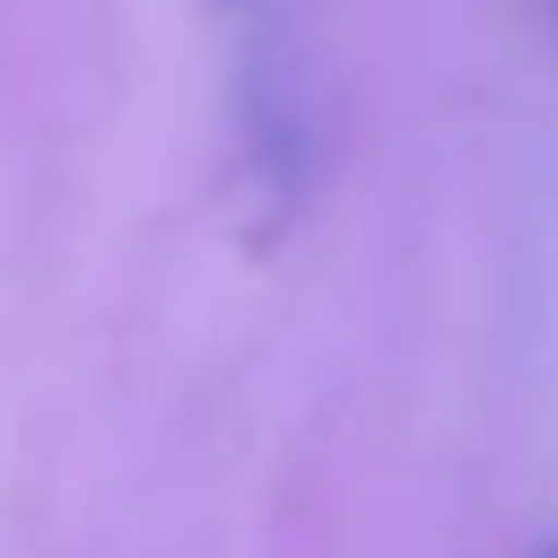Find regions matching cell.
Masks as SVG:
<instances>
[{
  "mask_svg": "<svg viewBox=\"0 0 558 558\" xmlns=\"http://www.w3.org/2000/svg\"><path fill=\"white\" fill-rule=\"evenodd\" d=\"M550 558H558V550H550Z\"/></svg>",
  "mask_w": 558,
  "mask_h": 558,
  "instance_id": "1",
  "label": "cell"
}]
</instances>
